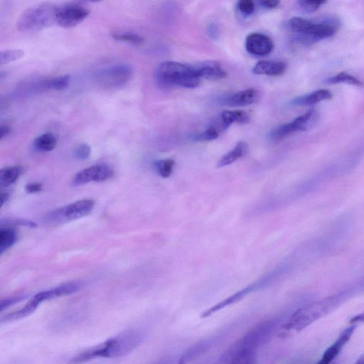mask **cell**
Listing matches in <instances>:
<instances>
[{"mask_svg": "<svg viewBox=\"0 0 364 364\" xmlns=\"http://www.w3.org/2000/svg\"><path fill=\"white\" fill-rule=\"evenodd\" d=\"M345 297L343 292L335 294L298 309L277 328V336L285 339L297 334L333 311Z\"/></svg>", "mask_w": 364, "mask_h": 364, "instance_id": "1", "label": "cell"}, {"mask_svg": "<svg viewBox=\"0 0 364 364\" xmlns=\"http://www.w3.org/2000/svg\"><path fill=\"white\" fill-rule=\"evenodd\" d=\"M144 333L139 328H131L111 338L97 346L83 350L70 360L72 364H80L95 358L124 356L143 341Z\"/></svg>", "mask_w": 364, "mask_h": 364, "instance_id": "2", "label": "cell"}, {"mask_svg": "<svg viewBox=\"0 0 364 364\" xmlns=\"http://www.w3.org/2000/svg\"><path fill=\"white\" fill-rule=\"evenodd\" d=\"M155 78L161 89L179 87L195 88L200 82L191 65L176 61H164L156 68Z\"/></svg>", "mask_w": 364, "mask_h": 364, "instance_id": "3", "label": "cell"}, {"mask_svg": "<svg viewBox=\"0 0 364 364\" xmlns=\"http://www.w3.org/2000/svg\"><path fill=\"white\" fill-rule=\"evenodd\" d=\"M56 6L49 4L33 6L24 11L16 21V28L23 33L38 31L55 21Z\"/></svg>", "mask_w": 364, "mask_h": 364, "instance_id": "4", "label": "cell"}, {"mask_svg": "<svg viewBox=\"0 0 364 364\" xmlns=\"http://www.w3.org/2000/svg\"><path fill=\"white\" fill-rule=\"evenodd\" d=\"M132 68L126 63H116L97 71L95 81L105 89H117L127 85L132 78Z\"/></svg>", "mask_w": 364, "mask_h": 364, "instance_id": "5", "label": "cell"}, {"mask_svg": "<svg viewBox=\"0 0 364 364\" xmlns=\"http://www.w3.org/2000/svg\"><path fill=\"white\" fill-rule=\"evenodd\" d=\"M339 27L338 21L332 17L319 21H310L305 31L294 36V40L303 45H311L321 40L333 36Z\"/></svg>", "mask_w": 364, "mask_h": 364, "instance_id": "6", "label": "cell"}, {"mask_svg": "<svg viewBox=\"0 0 364 364\" xmlns=\"http://www.w3.org/2000/svg\"><path fill=\"white\" fill-rule=\"evenodd\" d=\"M278 276V270L269 272V274L264 275V277L254 282L247 287L243 288L242 289L235 292V294L230 295L226 299L207 309L201 314L200 317L203 318H207L211 316L212 314H215V312L230 305L238 302L249 294L269 286V284L273 283V282L276 279V278Z\"/></svg>", "mask_w": 364, "mask_h": 364, "instance_id": "7", "label": "cell"}, {"mask_svg": "<svg viewBox=\"0 0 364 364\" xmlns=\"http://www.w3.org/2000/svg\"><path fill=\"white\" fill-rule=\"evenodd\" d=\"M319 119V114L315 109H310L296 117L291 122L283 124L269 133L274 141L281 140L295 132L306 131L316 125Z\"/></svg>", "mask_w": 364, "mask_h": 364, "instance_id": "8", "label": "cell"}, {"mask_svg": "<svg viewBox=\"0 0 364 364\" xmlns=\"http://www.w3.org/2000/svg\"><path fill=\"white\" fill-rule=\"evenodd\" d=\"M95 205L92 199H82L54 210L47 215L52 223H62L81 218L90 214Z\"/></svg>", "mask_w": 364, "mask_h": 364, "instance_id": "9", "label": "cell"}, {"mask_svg": "<svg viewBox=\"0 0 364 364\" xmlns=\"http://www.w3.org/2000/svg\"><path fill=\"white\" fill-rule=\"evenodd\" d=\"M90 14V10L80 4H68L58 7L56 23L63 28H73L83 21Z\"/></svg>", "mask_w": 364, "mask_h": 364, "instance_id": "10", "label": "cell"}, {"mask_svg": "<svg viewBox=\"0 0 364 364\" xmlns=\"http://www.w3.org/2000/svg\"><path fill=\"white\" fill-rule=\"evenodd\" d=\"M112 169L105 164H95L79 171L73 179V185L79 186L89 182H101L113 176Z\"/></svg>", "mask_w": 364, "mask_h": 364, "instance_id": "11", "label": "cell"}, {"mask_svg": "<svg viewBox=\"0 0 364 364\" xmlns=\"http://www.w3.org/2000/svg\"><path fill=\"white\" fill-rule=\"evenodd\" d=\"M256 351L245 350L235 341L214 364H256Z\"/></svg>", "mask_w": 364, "mask_h": 364, "instance_id": "12", "label": "cell"}, {"mask_svg": "<svg viewBox=\"0 0 364 364\" xmlns=\"http://www.w3.org/2000/svg\"><path fill=\"white\" fill-rule=\"evenodd\" d=\"M80 287L81 284L79 282H66L54 288L37 293L29 300V302L37 309L41 304L46 301L72 294L77 291Z\"/></svg>", "mask_w": 364, "mask_h": 364, "instance_id": "13", "label": "cell"}, {"mask_svg": "<svg viewBox=\"0 0 364 364\" xmlns=\"http://www.w3.org/2000/svg\"><path fill=\"white\" fill-rule=\"evenodd\" d=\"M246 50L254 55H268L274 48L272 40L267 35L260 33H252L245 39Z\"/></svg>", "mask_w": 364, "mask_h": 364, "instance_id": "14", "label": "cell"}, {"mask_svg": "<svg viewBox=\"0 0 364 364\" xmlns=\"http://www.w3.org/2000/svg\"><path fill=\"white\" fill-rule=\"evenodd\" d=\"M357 325L350 324L344 328L337 339L325 350L321 358L316 364H331L333 360L340 353L345 345L350 339Z\"/></svg>", "mask_w": 364, "mask_h": 364, "instance_id": "15", "label": "cell"}, {"mask_svg": "<svg viewBox=\"0 0 364 364\" xmlns=\"http://www.w3.org/2000/svg\"><path fill=\"white\" fill-rule=\"evenodd\" d=\"M191 67L200 79L216 80L226 76V72L220 63L214 60L200 62Z\"/></svg>", "mask_w": 364, "mask_h": 364, "instance_id": "16", "label": "cell"}, {"mask_svg": "<svg viewBox=\"0 0 364 364\" xmlns=\"http://www.w3.org/2000/svg\"><path fill=\"white\" fill-rule=\"evenodd\" d=\"M259 97V90L251 87L228 96L223 100V104L232 107H244L256 102Z\"/></svg>", "mask_w": 364, "mask_h": 364, "instance_id": "17", "label": "cell"}, {"mask_svg": "<svg viewBox=\"0 0 364 364\" xmlns=\"http://www.w3.org/2000/svg\"><path fill=\"white\" fill-rule=\"evenodd\" d=\"M286 69V64L282 61L261 60L254 65L252 71L255 75L275 77L282 75Z\"/></svg>", "mask_w": 364, "mask_h": 364, "instance_id": "18", "label": "cell"}, {"mask_svg": "<svg viewBox=\"0 0 364 364\" xmlns=\"http://www.w3.org/2000/svg\"><path fill=\"white\" fill-rule=\"evenodd\" d=\"M332 96L330 90L320 89L293 99L291 104L294 106H311L321 101L330 100Z\"/></svg>", "mask_w": 364, "mask_h": 364, "instance_id": "19", "label": "cell"}, {"mask_svg": "<svg viewBox=\"0 0 364 364\" xmlns=\"http://www.w3.org/2000/svg\"><path fill=\"white\" fill-rule=\"evenodd\" d=\"M212 340L203 339L191 345L180 357L178 364H187L205 353L211 346Z\"/></svg>", "mask_w": 364, "mask_h": 364, "instance_id": "20", "label": "cell"}, {"mask_svg": "<svg viewBox=\"0 0 364 364\" xmlns=\"http://www.w3.org/2000/svg\"><path fill=\"white\" fill-rule=\"evenodd\" d=\"M248 151V144L244 141H238L235 147L225 154L218 162V167L227 166L237 159L243 157Z\"/></svg>", "mask_w": 364, "mask_h": 364, "instance_id": "21", "label": "cell"}, {"mask_svg": "<svg viewBox=\"0 0 364 364\" xmlns=\"http://www.w3.org/2000/svg\"><path fill=\"white\" fill-rule=\"evenodd\" d=\"M249 114L243 110H225L221 114V122L223 129H227L233 123L247 124L250 122Z\"/></svg>", "mask_w": 364, "mask_h": 364, "instance_id": "22", "label": "cell"}, {"mask_svg": "<svg viewBox=\"0 0 364 364\" xmlns=\"http://www.w3.org/2000/svg\"><path fill=\"white\" fill-rule=\"evenodd\" d=\"M22 173V168L18 166L5 167L0 171V185L8 187L14 183Z\"/></svg>", "mask_w": 364, "mask_h": 364, "instance_id": "23", "label": "cell"}, {"mask_svg": "<svg viewBox=\"0 0 364 364\" xmlns=\"http://www.w3.org/2000/svg\"><path fill=\"white\" fill-rule=\"evenodd\" d=\"M57 144L55 136L50 132L41 134L33 141V147L39 151H50Z\"/></svg>", "mask_w": 364, "mask_h": 364, "instance_id": "24", "label": "cell"}, {"mask_svg": "<svg viewBox=\"0 0 364 364\" xmlns=\"http://www.w3.org/2000/svg\"><path fill=\"white\" fill-rule=\"evenodd\" d=\"M110 35L117 41L126 42L134 46H141L144 41L141 36L130 31H113Z\"/></svg>", "mask_w": 364, "mask_h": 364, "instance_id": "25", "label": "cell"}, {"mask_svg": "<svg viewBox=\"0 0 364 364\" xmlns=\"http://www.w3.org/2000/svg\"><path fill=\"white\" fill-rule=\"evenodd\" d=\"M16 232L10 228H1L0 230V253L10 248L16 242Z\"/></svg>", "mask_w": 364, "mask_h": 364, "instance_id": "26", "label": "cell"}, {"mask_svg": "<svg viewBox=\"0 0 364 364\" xmlns=\"http://www.w3.org/2000/svg\"><path fill=\"white\" fill-rule=\"evenodd\" d=\"M325 82L328 84L346 83L355 86H363V82L353 75L345 72H341L337 75L327 78Z\"/></svg>", "mask_w": 364, "mask_h": 364, "instance_id": "27", "label": "cell"}, {"mask_svg": "<svg viewBox=\"0 0 364 364\" xmlns=\"http://www.w3.org/2000/svg\"><path fill=\"white\" fill-rule=\"evenodd\" d=\"M175 166V161L171 159H161L155 161L154 168L162 178L169 177Z\"/></svg>", "mask_w": 364, "mask_h": 364, "instance_id": "28", "label": "cell"}, {"mask_svg": "<svg viewBox=\"0 0 364 364\" xmlns=\"http://www.w3.org/2000/svg\"><path fill=\"white\" fill-rule=\"evenodd\" d=\"M24 50L21 49H6L0 53V65H6L23 58Z\"/></svg>", "mask_w": 364, "mask_h": 364, "instance_id": "29", "label": "cell"}, {"mask_svg": "<svg viewBox=\"0 0 364 364\" xmlns=\"http://www.w3.org/2000/svg\"><path fill=\"white\" fill-rule=\"evenodd\" d=\"M70 76L63 75L51 77L52 90L60 91L67 88L70 83Z\"/></svg>", "mask_w": 364, "mask_h": 364, "instance_id": "30", "label": "cell"}, {"mask_svg": "<svg viewBox=\"0 0 364 364\" xmlns=\"http://www.w3.org/2000/svg\"><path fill=\"white\" fill-rule=\"evenodd\" d=\"M326 1L320 0H301L299 1L298 4L299 7L307 13H312L316 11L320 6L325 4Z\"/></svg>", "mask_w": 364, "mask_h": 364, "instance_id": "31", "label": "cell"}, {"mask_svg": "<svg viewBox=\"0 0 364 364\" xmlns=\"http://www.w3.org/2000/svg\"><path fill=\"white\" fill-rule=\"evenodd\" d=\"M219 136L218 132L214 127H208L203 132L196 134L193 136L195 141H212L217 139Z\"/></svg>", "mask_w": 364, "mask_h": 364, "instance_id": "32", "label": "cell"}, {"mask_svg": "<svg viewBox=\"0 0 364 364\" xmlns=\"http://www.w3.org/2000/svg\"><path fill=\"white\" fill-rule=\"evenodd\" d=\"M237 9L243 16H250L255 10V2L251 0H241L237 3Z\"/></svg>", "mask_w": 364, "mask_h": 364, "instance_id": "33", "label": "cell"}, {"mask_svg": "<svg viewBox=\"0 0 364 364\" xmlns=\"http://www.w3.org/2000/svg\"><path fill=\"white\" fill-rule=\"evenodd\" d=\"M91 148L87 144H80L74 149V156L79 160H85L89 158Z\"/></svg>", "mask_w": 364, "mask_h": 364, "instance_id": "34", "label": "cell"}, {"mask_svg": "<svg viewBox=\"0 0 364 364\" xmlns=\"http://www.w3.org/2000/svg\"><path fill=\"white\" fill-rule=\"evenodd\" d=\"M26 295H19L15 296L10 298L5 299L1 301L0 304V311H2L10 306H12L24 299H26Z\"/></svg>", "mask_w": 364, "mask_h": 364, "instance_id": "35", "label": "cell"}, {"mask_svg": "<svg viewBox=\"0 0 364 364\" xmlns=\"http://www.w3.org/2000/svg\"><path fill=\"white\" fill-rule=\"evenodd\" d=\"M6 224L11 225L24 226L27 228H34L37 227V224L35 222L26 219H11V220L7 221Z\"/></svg>", "mask_w": 364, "mask_h": 364, "instance_id": "36", "label": "cell"}, {"mask_svg": "<svg viewBox=\"0 0 364 364\" xmlns=\"http://www.w3.org/2000/svg\"><path fill=\"white\" fill-rule=\"evenodd\" d=\"M43 185L41 183L33 182L27 184L25 187V190L28 193H34L39 192L42 190Z\"/></svg>", "mask_w": 364, "mask_h": 364, "instance_id": "37", "label": "cell"}, {"mask_svg": "<svg viewBox=\"0 0 364 364\" xmlns=\"http://www.w3.org/2000/svg\"><path fill=\"white\" fill-rule=\"evenodd\" d=\"M260 3L263 7L267 9H274L279 4V1L277 0H264Z\"/></svg>", "mask_w": 364, "mask_h": 364, "instance_id": "38", "label": "cell"}, {"mask_svg": "<svg viewBox=\"0 0 364 364\" xmlns=\"http://www.w3.org/2000/svg\"><path fill=\"white\" fill-rule=\"evenodd\" d=\"M11 131V127L6 124H1L0 127L1 139L7 137Z\"/></svg>", "mask_w": 364, "mask_h": 364, "instance_id": "39", "label": "cell"}, {"mask_svg": "<svg viewBox=\"0 0 364 364\" xmlns=\"http://www.w3.org/2000/svg\"><path fill=\"white\" fill-rule=\"evenodd\" d=\"M363 321H364V311L352 317L349 321V323L357 325V323H361Z\"/></svg>", "mask_w": 364, "mask_h": 364, "instance_id": "40", "label": "cell"}, {"mask_svg": "<svg viewBox=\"0 0 364 364\" xmlns=\"http://www.w3.org/2000/svg\"><path fill=\"white\" fill-rule=\"evenodd\" d=\"M208 33L209 35L213 38H215L218 36V29L215 24H211L208 27Z\"/></svg>", "mask_w": 364, "mask_h": 364, "instance_id": "41", "label": "cell"}, {"mask_svg": "<svg viewBox=\"0 0 364 364\" xmlns=\"http://www.w3.org/2000/svg\"><path fill=\"white\" fill-rule=\"evenodd\" d=\"M9 198V195L6 193H2L1 194V207L4 205L5 202L7 201Z\"/></svg>", "mask_w": 364, "mask_h": 364, "instance_id": "42", "label": "cell"}, {"mask_svg": "<svg viewBox=\"0 0 364 364\" xmlns=\"http://www.w3.org/2000/svg\"><path fill=\"white\" fill-rule=\"evenodd\" d=\"M353 364H364V352L358 357Z\"/></svg>", "mask_w": 364, "mask_h": 364, "instance_id": "43", "label": "cell"}, {"mask_svg": "<svg viewBox=\"0 0 364 364\" xmlns=\"http://www.w3.org/2000/svg\"><path fill=\"white\" fill-rule=\"evenodd\" d=\"M155 364H170L169 362L167 361H161Z\"/></svg>", "mask_w": 364, "mask_h": 364, "instance_id": "44", "label": "cell"}]
</instances>
